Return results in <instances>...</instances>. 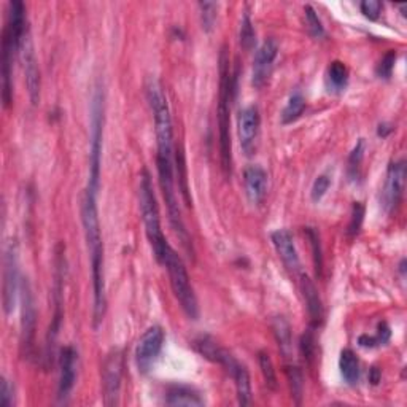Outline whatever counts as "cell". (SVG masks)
I'll use <instances>...</instances> for the list:
<instances>
[{"label": "cell", "mask_w": 407, "mask_h": 407, "mask_svg": "<svg viewBox=\"0 0 407 407\" xmlns=\"http://www.w3.org/2000/svg\"><path fill=\"white\" fill-rule=\"evenodd\" d=\"M363 156H364V140L359 139L357 147L353 148V152L350 153V157H349V170L353 177L357 175V170L359 167L361 161H363Z\"/></svg>", "instance_id": "38"}, {"label": "cell", "mask_w": 407, "mask_h": 407, "mask_svg": "<svg viewBox=\"0 0 407 407\" xmlns=\"http://www.w3.org/2000/svg\"><path fill=\"white\" fill-rule=\"evenodd\" d=\"M390 334L391 333H390L389 325H386L385 321H382V323H379L376 336H367V334H364V336H361L358 339V342H359L361 347H366V349H372V347L385 345L386 342H389Z\"/></svg>", "instance_id": "29"}, {"label": "cell", "mask_w": 407, "mask_h": 407, "mask_svg": "<svg viewBox=\"0 0 407 407\" xmlns=\"http://www.w3.org/2000/svg\"><path fill=\"white\" fill-rule=\"evenodd\" d=\"M239 38H240V45H242V48H244V50L250 51V50L255 47V42H256V32H255V28H253L252 19H250V16L247 15V13H245L244 18H242V21H240Z\"/></svg>", "instance_id": "31"}, {"label": "cell", "mask_w": 407, "mask_h": 407, "mask_svg": "<svg viewBox=\"0 0 407 407\" xmlns=\"http://www.w3.org/2000/svg\"><path fill=\"white\" fill-rule=\"evenodd\" d=\"M299 285H301V291H303V298L306 301V307H307V312H308V317H311L312 325L313 326L321 325V321H323V304H321L318 288L315 286L311 277L306 274L301 275Z\"/></svg>", "instance_id": "19"}, {"label": "cell", "mask_w": 407, "mask_h": 407, "mask_svg": "<svg viewBox=\"0 0 407 407\" xmlns=\"http://www.w3.org/2000/svg\"><path fill=\"white\" fill-rule=\"evenodd\" d=\"M77 364L78 353L72 345H65L59 353V384H57V398L64 401L74 390L77 380Z\"/></svg>", "instance_id": "13"}, {"label": "cell", "mask_w": 407, "mask_h": 407, "mask_svg": "<svg viewBox=\"0 0 407 407\" xmlns=\"http://www.w3.org/2000/svg\"><path fill=\"white\" fill-rule=\"evenodd\" d=\"M277 56H279V43L277 40H274V38H267V40L262 42L258 51H256L253 61V74H252V84L256 89L262 88L267 83Z\"/></svg>", "instance_id": "12"}, {"label": "cell", "mask_w": 407, "mask_h": 407, "mask_svg": "<svg viewBox=\"0 0 407 407\" xmlns=\"http://www.w3.org/2000/svg\"><path fill=\"white\" fill-rule=\"evenodd\" d=\"M97 191H99V189L87 186L82 201V221L91 261V275H93V293H94L93 326L96 330L101 326L105 317V311H107L105 275H104V242L101 233L99 210H97Z\"/></svg>", "instance_id": "1"}, {"label": "cell", "mask_w": 407, "mask_h": 407, "mask_svg": "<svg viewBox=\"0 0 407 407\" xmlns=\"http://www.w3.org/2000/svg\"><path fill=\"white\" fill-rule=\"evenodd\" d=\"M331 186V179L325 174L318 175L317 179L313 180V185L311 189V198L313 202H318L323 199V196L328 193V189Z\"/></svg>", "instance_id": "37"}, {"label": "cell", "mask_w": 407, "mask_h": 407, "mask_svg": "<svg viewBox=\"0 0 407 407\" xmlns=\"http://www.w3.org/2000/svg\"><path fill=\"white\" fill-rule=\"evenodd\" d=\"M220 93H218V137L221 169L226 177L233 174V142H231V101L234 93V77L226 47L220 51Z\"/></svg>", "instance_id": "2"}, {"label": "cell", "mask_w": 407, "mask_h": 407, "mask_svg": "<svg viewBox=\"0 0 407 407\" xmlns=\"http://www.w3.org/2000/svg\"><path fill=\"white\" fill-rule=\"evenodd\" d=\"M244 188L248 201L253 206H260L267 193V174L260 166H248L244 170Z\"/></svg>", "instance_id": "18"}, {"label": "cell", "mask_w": 407, "mask_h": 407, "mask_svg": "<svg viewBox=\"0 0 407 407\" xmlns=\"http://www.w3.org/2000/svg\"><path fill=\"white\" fill-rule=\"evenodd\" d=\"M271 240L284 266L291 274H298L301 271V261L291 233L288 229H277L271 234Z\"/></svg>", "instance_id": "16"}, {"label": "cell", "mask_w": 407, "mask_h": 407, "mask_svg": "<svg viewBox=\"0 0 407 407\" xmlns=\"http://www.w3.org/2000/svg\"><path fill=\"white\" fill-rule=\"evenodd\" d=\"M104 89L97 87L91 99V133H89V179L88 186L99 189L101 164H102V139H104Z\"/></svg>", "instance_id": "6"}, {"label": "cell", "mask_w": 407, "mask_h": 407, "mask_svg": "<svg viewBox=\"0 0 407 407\" xmlns=\"http://www.w3.org/2000/svg\"><path fill=\"white\" fill-rule=\"evenodd\" d=\"M174 156H175V169H177V174H179L180 193L183 196V199H185L186 206H191V198H189V188H188V177H186V161H185V155H183L182 147H175Z\"/></svg>", "instance_id": "27"}, {"label": "cell", "mask_w": 407, "mask_h": 407, "mask_svg": "<svg viewBox=\"0 0 407 407\" xmlns=\"http://www.w3.org/2000/svg\"><path fill=\"white\" fill-rule=\"evenodd\" d=\"M4 281H2V304L5 315H10L15 308L18 293L21 290V279H19L18 267V250L16 244H9L4 255Z\"/></svg>", "instance_id": "8"}, {"label": "cell", "mask_w": 407, "mask_h": 407, "mask_svg": "<svg viewBox=\"0 0 407 407\" xmlns=\"http://www.w3.org/2000/svg\"><path fill=\"white\" fill-rule=\"evenodd\" d=\"M306 110V99L304 96L296 91L290 96L288 99L284 111H281V123L284 124H290L293 121H296L298 118L303 115V111Z\"/></svg>", "instance_id": "26"}, {"label": "cell", "mask_w": 407, "mask_h": 407, "mask_svg": "<svg viewBox=\"0 0 407 407\" xmlns=\"http://www.w3.org/2000/svg\"><path fill=\"white\" fill-rule=\"evenodd\" d=\"M139 207L140 215L143 220V226H145V233L150 245L153 248L155 258L157 262L164 261L167 250L170 248L169 242L164 235L161 229V216H160V207H157L152 175L147 169L142 170L140 175V185H139Z\"/></svg>", "instance_id": "3"}, {"label": "cell", "mask_w": 407, "mask_h": 407, "mask_svg": "<svg viewBox=\"0 0 407 407\" xmlns=\"http://www.w3.org/2000/svg\"><path fill=\"white\" fill-rule=\"evenodd\" d=\"M406 175L407 167L404 160L391 162L389 166L382 189V207L386 213L396 212L399 203H401L406 188Z\"/></svg>", "instance_id": "10"}, {"label": "cell", "mask_w": 407, "mask_h": 407, "mask_svg": "<svg viewBox=\"0 0 407 407\" xmlns=\"http://www.w3.org/2000/svg\"><path fill=\"white\" fill-rule=\"evenodd\" d=\"M304 13H306V21L308 26V32H311V35L315 38H321L325 35V28L323 24H321V19L318 18L317 11L313 10V6L311 5H306L304 6Z\"/></svg>", "instance_id": "34"}, {"label": "cell", "mask_w": 407, "mask_h": 407, "mask_svg": "<svg viewBox=\"0 0 407 407\" xmlns=\"http://www.w3.org/2000/svg\"><path fill=\"white\" fill-rule=\"evenodd\" d=\"M260 111L255 105L242 108L238 116V134L240 140V147L247 155H252L255 150L256 137L260 133Z\"/></svg>", "instance_id": "14"}, {"label": "cell", "mask_w": 407, "mask_h": 407, "mask_svg": "<svg viewBox=\"0 0 407 407\" xmlns=\"http://www.w3.org/2000/svg\"><path fill=\"white\" fill-rule=\"evenodd\" d=\"M272 331L275 340H277L279 350L285 361H293V338H291V326L288 323L285 317H274L272 320Z\"/></svg>", "instance_id": "21"}, {"label": "cell", "mask_w": 407, "mask_h": 407, "mask_svg": "<svg viewBox=\"0 0 407 407\" xmlns=\"http://www.w3.org/2000/svg\"><path fill=\"white\" fill-rule=\"evenodd\" d=\"M23 59V69L26 75V84H28L30 102L37 105L40 101V72H38L37 57L34 52V47H32L29 34L26 35L21 51H19Z\"/></svg>", "instance_id": "15"}, {"label": "cell", "mask_w": 407, "mask_h": 407, "mask_svg": "<svg viewBox=\"0 0 407 407\" xmlns=\"http://www.w3.org/2000/svg\"><path fill=\"white\" fill-rule=\"evenodd\" d=\"M164 345V331L161 326H150L135 345V364L142 374L152 369Z\"/></svg>", "instance_id": "11"}, {"label": "cell", "mask_w": 407, "mask_h": 407, "mask_svg": "<svg viewBox=\"0 0 407 407\" xmlns=\"http://www.w3.org/2000/svg\"><path fill=\"white\" fill-rule=\"evenodd\" d=\"M123 380V352L113 349L104 359L102 364V393L107 406L118 404Z\"/></svg>", "instance_id": "9"}, {"label": "cell", "mask_w": 407, "mask_h": 407, "mask_svg": "<svg viewBox=\"0 0 407 407\" xmlns=\"http://www.w3.org/2000/svg\"><path fill=\"white\" fill-rule=\"evenodd\" d=\"M13 403H15V389L4 377L2 386H0V404H2V407H11Z\"/></svg>", "instance_id": "40"}, {"label": "cell", "mask_w": 407, "mask_h": 407, "mask_svg": "<svg viewBox=\"0 0 407 407\" xmlns=\"http://www.w3.org/2000/svg\"><path fill=\"white\" fill-rule=\"evenodd\" d=\"M339 371L345 384L355 385L359 379V361L357 353L350 349H344L340 352L339 358Z\"/></svg>", "instance_id": "22"}, {"label": "cell", "mask_w": 407, "mask_h": 407, "mask_svg": "<svg viewBox=\"0 0 407 407\" xmlns=\"http://www.w3.org/2000/svg\"><path fill=\"white\" fill-rule=\"evenodd\" d=\"M306 235H307V239H308V242H311V247H312L315 274H317V277H321V272H323V250H321L320 234L315 228H306Z\"/></svg>", "instance_id": "28"}, {"label": "cell", "mask_w": 407, "mask_h": 407, "mask_svg": "<svg viewBox=\"0 0 407 407\" xmlns=\"http://www.w3.org/2000/svg\"><path fill=\"white\" fill-rule=\"evenodd\" d=\"M21 334H19V349H21L23 358L29 359L34 352L35 331H37V308L34 294L28 279L21 280Z\"/></svg>", "instance_id": "7"}, {"label": "cell", "mask_w": 407, "mask_h": 407, "mask_svg": "<svg viewBox=\"0 0 407 407\" xmlns=\"http://www.w3.org/2000/svg\"><path fill=\"white\" fill-rule=\"evenodd\" d=\"M369 382L372 385H377L380 382V369H379V367L374 366L372 369L369 371Z\"/></svg>", "instance_id": "41"}, {"label": "cell", "mask_w": 407, "mask_h": 407, "mask_svg": "<svg viewBox=\"0 0 407 407\" xmlns=\"http://www.w3.org/2000/svg\"><path fill=\"white\" fill-rule=\"evenodd\" d=\"M285 374L288 379V384H290L291 396L294 399V403L301 404V399H303L304 393V377L303 372H301L299 367L293 363V361H288L285 364Z\"/></svg>", "instance_id": "24"}, {"label": "cell", "mask_w": 407, "mask_h": 407, "mask_svg": "<svg viewBox=\"0 0 407 407\" xmlns=\"http://www.w3.org/2000/svg\"><path fill=\"white\" fill-rule=\"evenodd\" d=\"M359 9L366 18L377 19L380 16V11H382V4L379 0H363L359 4Z\"/></svg>", "instance_id": "39"}, {"label": "cell", "mask_w": 407, "mask_h": 407, "mask_svg": "<svg viewBox=\"0 0 407 407\" xmlns=\"http://www.w3.org/2000/svg\"><path fill=\"white\" fill-rule=\"evenodd\" d=\"M162 264L166 266L170 286H172L174 296L179 301L180 307L183 308V312L186 313L188 318L198 320L199 317V304L198 298H196L194 288L191 285V280H189V275L185 264L177 252L172 247L169 248L166 256H164Z\"/></svg>", "instance_id": "5"}, {"label": "cell", "mask_w": 407, "mask_h": 407, "mask_svg": "<svg viewBox=\"0 0 407 407\" xmlns=\"http://www.w3.org/2000/svg\"><path fill=\"white\" fill-rule=\"evenodd\" d=\"M395 62H396V51L395 50H390L386 55L382 57V61L379 62L377 69H376V74L380 78H385V80H389L393 74V69H395Z\"/></svg>", "instance_id": "36"}, {"label": "cell", "mask_w": 407, "mask_h": 407, "mask_svg": "<svg viewBox=\"0 0 407 407\" xmlns=\"http://www.w3.org/2000/svg\"><path fill=\"white\" fill-rule=\"evenodd\" d=\"M364 220V206L361 202H355L352 207V216H350V225L349 229H347V234L350 238H355V235L359 233L361 225H363Z\"/></svg>", "instance_id": "35"}, {"label": "cell", "mask_w": 407, "mask_h": 407, "mask_svg": "<svg viewBox=\"0 0 407 407\" xmlns=\"http://www.w3.org/2000/svg\"><path fill=\"white\" fill-rule=\"evenodd\" d=\"M145 89L155 121V135L157 145L156 156L174 157V130L167 97L164 94L161 84L157 83L155 78H150Z\"/></svg>", "instance_id": "4"}, {"label": "cell", "mask_w": 407, "mask_h": 407, "mask_svg": "<svg viewBox=\"0 0 407 407\" xmlns=\"http://www.w3.org/2000/svg\"><path fill=\"white\" fill-rule=\"evenodd\" d=\"M258 361L261 367V374L264 377V384L269 390L277 389V376H275L274 363L271 357H269L267 352H260L258 353Z\"/></svg>", "instance_id": "30"}, {"label": "cell", "mask_w": 407, "mask_h": 407, "mask_svg": "<svg viewBox=\"0 0 407 407\" xmlns=\"http://www.w3.org/2000/svg\"><path fill=\"white\" fill-rule=\"evenodd\" d=\"M301 352L308 366L313 364L315 361V352H317V340H315V334L312 330H307L303 336H301Z\"/></svg>", "instance_id": "33"}, {"label": "cell", "mask_w": 407, "mask_h": 407, "mask_svg": "<svg viewBox=\"0 0 407 407\" xmlns=\"http://www.w3.org/2000/svg\"><path fill=\"white\" fill-rule=\"evenodd\" d=\"M194 349L198 350L203 358H207L210 361H213V363H218L220 366L225 367L229 374H231L234 371V367L239 364V361L235 359L231 353L220 347L215 342V339H212L210 336H201L196 339Z\"/></svg>", "instance_id": "17"}, {"label": "cell", "mask_w": 407, "mask_h": 407, "mask_svg": "<svg viewBox=\"0 0 407 407\" xmlns=\"http://www.w3.org/2000/svg\"><path fill=\"white\" fill-rule=\"evenodd\" d=\"M231 377L235 382V391H238V401L240 406L252 404V384L250 374L244 364H238L235 369L231 372Z\"/></svg>", "instance_id": "23"}, {"label": "cell", "mask_w": 407, "mask_h": 407, "mask_svg": "<svg viewBox=\"0 0 407 407\" xmlns=\"http://www.w3.org/2000/svg\"><path fill=\"white\" fill-rule=\"evenodd\" d=\"M164 401L167 406H203V398L201 396V393L188 385L169 386Z\"/></svg>", "instance_id": "20"}, {"label": "cell", "mask_w": 407, "mask_h": 407, "mask_svg": "<svg viewBox=\"0 0 407 407\" xmlns=\"http://www.w3.org/2000/svg\"><path fill=\"white\" fill-rule=\"evenodd\" d=\"M391 130H393L391 124H386V123H384V124H379L377 134H379V137H386V135H389V134H391Z\"/></svg>", "instance_id": "42"}, {"label": "cell", "mask_w": 407, "mask_h": 407, "mask_svg": "<svg viewBox=\"0 0 407 407\" xmlns=\"http://www.w3.org/2000/svg\"><path fill=\"white\" fill-rule=\"evenodd\" d=\"M328 87L333 91H342L347 87V82H349V70H347L345 64L340 61H333L328 67L326 74Z\"/></svg>", "instance_id": "25"}, {"label": "cell", "mask_w": 407, "mask_h": 407, "mask_svg": "<svg viewBox=\"0 0 407 407\" xmlns=\"http://www.w3.org/2000/svg\"><path fill=\"white\" fill-rule=\"evenodd\" d=\"M216 10H218V4L199 2L201 23H202V29L206 32H210L213 29V26L216 23Z\"/></svg>", "instance_id": "32"}]
</instances>
